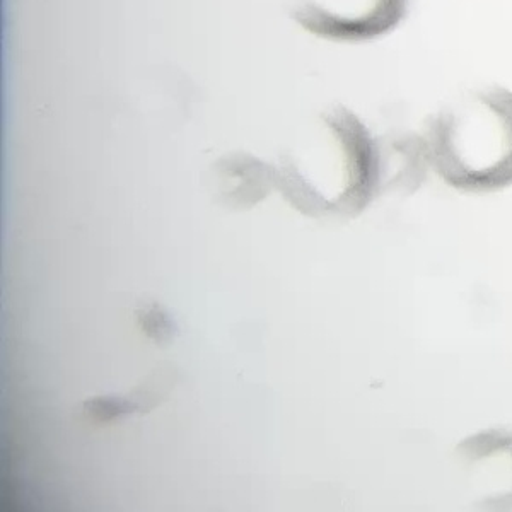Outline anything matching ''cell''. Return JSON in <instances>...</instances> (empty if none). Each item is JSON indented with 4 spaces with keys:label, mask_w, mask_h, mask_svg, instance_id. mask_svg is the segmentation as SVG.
Instances as JSON below:
<instances>
[{
    "label": "cell",
    "mask_w": 512,
    "mask_h": 512,
    "mask_svg": "<svg viewBox=\"0 0 512 512\" xmlns=\"http://www.w3.org/2000/svg\"><path fill=\"white\" fill-rule=\"evenodd\" d=\"M432 171L456 192L512 187V89L483 84L444 101L422 128Z\"/></svg>",
    "instance_id": "6da1fadb"
},
{
    "label": "cell",
    "mask_w": 512,
    "mask_h": 512,
    "mask_svg": "<svg viewBox=\"0 0 512 512\" xmlns=\"http://www.w3.org/2000/svg\"><path fill=\"white\" fill-rule=\"evenodd\" d=\"M287 18L318 40L364 45L398 30L412 0H282Z\"/></svg>",
    "instance_id": "7a4b0ae2"
},
{
    "label": "cell",
    "mask_w": 512,
    "mask_h": 512,
    "mask_svg": "<svg viewBox=\"0 0 512 512\" xmlns=\"http://www.w3.org/2000/svg\"><path fill=\"white\" fill-rule=\"evenodd\" d=\"M456 458L478 507L512 511V431L487 429L463 439Z\"/></svg>",
    "instance_id": "3957f363"
},
{
    "label": "cell",
    "mask_w": 512,
    "mask_h": 512,
    "mask_svg": "<svg viewBox=\"0 0 512 512\" xmlns=\"http://www.w3.org/2000/svg\"><path fill=\"white\" fill-rule=\"evenodd\" d=\"M379 190L412 195L432 171L422 132L402 130L378 139Z\"/></svg>",
    "instance_id": "277c9868"
}]
</instances>
